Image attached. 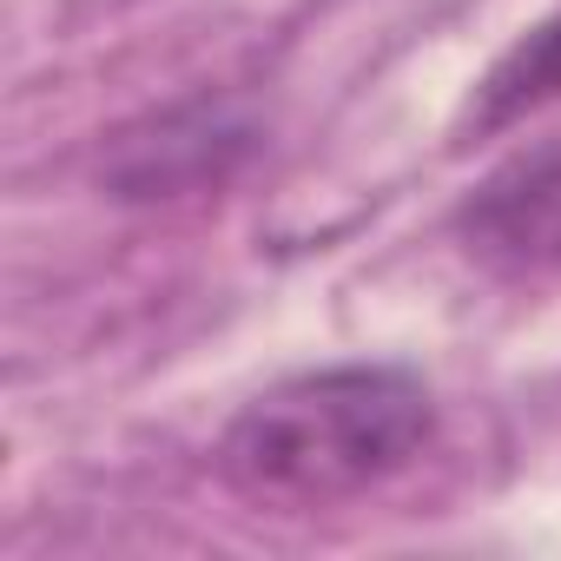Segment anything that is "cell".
<instances>
[{"label": "cell", "mask_w": 561, "mask_h": 561, "mask_svg": "<svg viewBox=\"0 0 561 561\" xmlns=\"http://www.w3.org/2000/svg\"><path fill=\"white\" fill-rule=\"evenodd\" d=\"M561 100V14H548L535 34H522L495 67L489 80L476 87V106H469V126L476 133H502L541 106Z\"/></svg>", "instance_id": "4"}, {"label": "cell", "mask_w": 561, "mask_h": 561, "mask_svg": "<svg viewBox=\"0 0 561 561\" xmlns=\"http://www.w3.org/2000/svg\"><path fill=\"white\" fill-rule=\"evenodd\" d=\"M469 257L495 271H541L561 264V146L508 159L456 218Z\"/></svg>", "instance_id": "3"}, {"label": "cell", "mask_w": 561, "mask_h": 561, "mask_svg": "<svg viewBox=\"0 0 561 561\" xmlns=\"http://www.w3.org/2000/svg\"><path fill=\"white\" fill-rule=\"evenodd\" d=\"M251 146V126L225 106H179L133 133H119L106 159L113 198H179L192 185H218Z\"/></svg>", "instance_id": "2"}, {"label": "cell", "mask_w": 561, "mask_h": 561, "mask_svg": "<svg viewBox=\"0 0 561 561\" xmlns=\"http://www.w3.org/2000/svg\"><path fill=\"white\" fill-rule=\"evenodd\" d=\"M430 430H436V403L416 370L337 364V370L285 377L264 397H251L218 443V469L251 502L331 508L410 469Z\"/></svg>", "instance_id": "1"}]
</instances>
